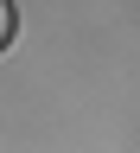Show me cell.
<instances>
[{
    "label": "cell",
    "instance_id": "obj_1",
    "mask_svg": "<svg viewBox=\"0 0 140 153\" xmlns=\"http://www.w3.org/2000/svg\"><path fill=\"white\" fill-rule=\"evenodd\" d=\"M13 32H19V19H13V0H0V51L13 45Z\"/></svg>",
    "mask_w": 140,
    "mask_h": 153
}]
</instances>
